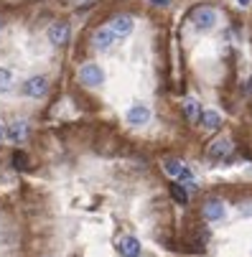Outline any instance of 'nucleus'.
<instances>
[{"label": "nucleus", "mask_w": 252, "mask_h": 257, "mask_svg": "<svg viewBox=\"0 0 252 257\" xmlns=\"http://www.w3.org/2000/svg\"><path fill=\"white\" fill-rule=\"evenodd\" d=\"M201 219L206 224H219L227 219V204L219 196H209L201 204Z\"/></svg>", "instance_id": "obj_1"}, {"label": "nucleus", "mask_w": 252, "mask_h": 257, "mask_svg": "<svg viewBox=\"0 0 252 257\" xmlns=\"http://www.w3.org/2000/svg\"><path fill=\"white\" fill-rule=\"evenodd\" d=\"M191 26L199 31V33H206L217 26V11L211 6H196L191 11Z\"/></svg>", "instance_id": "obj_2"}, {"label": "nucleus", "mask_w": 252, "mask_h": 257, "mask_svg": "<svg viewBox=\"0 0 252 257\" xmlns=\"http://www.w3.org/2000/svg\"><path fill=\"white\" fill-rule=\"evenodd\" d=\"M79 82H82L84 87H89V89L102 87V82H104V69H102L99 64H94V61L82 64V66H79Z\"/></svg>", "instance_id": "obj_3"}, {"label": "nucleus", "mask_w": 252, "mask_h": 257, "mask_svg": "<svg viewBox=\"0 0 252 257\" xmlns=\"http://www.w3.org/2000/svg\"><path fill=\"white\" fill-rule=\"evenodd\" d=\"M125 122L130 127H146L151 122V107L143 104V102H135L128 112H125Z\"/></svg>", "instance_id": "obj_4"}, {"label": "nucleus", "mask_w": 252, "mask_h": 257, "mask_svg": "<svg viewBox=\"0 0 252 257\" xmlns=\"http://www.w3.org/2000/svg\"><path fill=\"white\" fill-rule=\"evenodd\" d=\"M46 36H49V41H51L54 46H66L69 39H71V26H69L66 21H54V23L49 26Z\"/></svg>", "instance_id": "obj_5"}, {"label": "nucleus", "mask_w": 252, "mask_h": 257, "mask_svg": "<svg viewBox=\"0 0 252 257\" xmlns=\"http://www.w3.org/2000/svg\"><path fill=\"white\" fill-rule=\"evenodd\" d=\"M115 41H117V36L110 31V26H102L92 33V49L94 51H110L115 46Z\"/></svg>", "instance_id": "obj_6"}, {"label": "nucleus", "mask_w": 252, "mask_h": 257, "mask_svg": "<svg viewBox=\"0 0 252 257\" xmlns=\"http://www.w3.org/2000/svg\"><path fill=\"white\" fill-rule=\"evenodd\" d=\"M23 92H26L31 99H41V97H46V94H49V79H46L44 74H36V77L26 79Z\"/></svg>", "instance_id": "obj_7"}, {"label": "nucleus", "mask_w": 252, "mask_h": 257, "mask_svg": "<svg viewBox=\"0 0 252 257\" xmlns=\"http://www.w3.org/2000/svg\"><path fill=\"white\" fill-rule=\"evenodd\" d=\"M110 31L117 36V41L120 39H128V36L133 33V28H135V21H133V16H128V13H120V16H115L110 23Z\"/></svg>", "instance_id": "obj_8"}, {"label": "nucleus", "mask_w": 252, "mask_h": 257, "mask_svg": "<svg viewBox=\"0 0 252 257\" xmlns=\"http://www.w3.org/2000/svg\"><path fill=\"white\" fill-rule=\"evenodd\" d=\"M115 247H117L120 257H140L143 254V244H140V239L135 234H122Z\"/></svg>", "instance_id": "obj_9"}, {"label": "nucleus", "mask_w": 252, "mask_h": 257, "mask_svg": "<svg viewBox=\"0 0 252 257\" xmlns=\"http://www.w3.org/2000/svg\"><path fill=\"white\" fill-rule=\"evenodd\" d=\"M227 153H229V138H217L209 148H206V158L211 161V163H219V161H224L227 158Z\"/></svg>", "instance_id": "obj_10"}, {"label": "nucleus", "mask_w": 252, "mask_h": 257, "mask_svg": "<svg viewBox=\"0 0 252 257\" xmlns=\"http://www.w3.org/2000/svg\"><path fill=\"white\" fill-rule=\"evenodd\" d=\"M26 138H28V122L26 120H13L8 127H6V140L8 143H26Z\"/></svg>", "instance_id": "obj_11"}, {"label": "nucleus", "mask_w": 252, "mask_h": 257, "mask_svg": "<svg viewBox=\"0 0 252 257\" xmlns=\"http://www.w3.org/2000/svg\"><path fill=\"white\" fill-rule=\"evenodd\" d=\"M199 122H201L206 130H219V127H222V115L217 112V109H204Z\"/></svg>", "instance_id": "obj_12"}, {"label": "nucleus", "mask_w": 252, "mask_h": 257, "mask_svg": "<svg viewBox=\"0 0 252 257\" xmlns=\"http://www.w3.org/2000/svg\"><path fill=\"white\" fill-rule=\"evenodd\" d=\"M201 112H204V109H201V104H199L196 99L189 97V99L184 102V115H186L189 122H199V120H201Z\"/></svg>", "instance_id": "obj_13"}, {"label": "nucleus", "mask_w": 252, "mask_h": 257, "mask_svg": "<svg viewBox=\"0 0 252 257\" xmlns=\"http://www.w3.org/2000/svg\"><path fill=\"white\" fill-rule=\"evenodd\" d=\"M184 168H186V163L178 161V158H166V161H163V171H166L171 178H176V181H178V176L184 173Z\"/></svg>", "instance_id": "obj_14"}, {"label": "nucleus", "mask_w": 252, "mask_h": 257, "mask_svg": "<svg viewBox=\"0 0 252 257\" xmlns=\"http://www.w3.org/2000/svg\"><path fill=\"white\" fill-rule=\"evenodd\" d=\"M168 194H171V199L176 201V204H189V191L181 186V183H168Z\"/></svg>", "instance_id": "obj_15"}, {"label": "nucleus", "mask_w": 252, "mask_h": 257, "mask_svg": "<svg viewBox=\"0 0 252 257\" xmlns=\"http://www.w3.org/2000/svg\"><path fill=\"white\" fill-rule=\"evenodd\" d=\"M13 71L11 69H6V66H0V94H6V92H11L13 89Z\"/></svg>", "instance_id": "obj_16"}, {"label": "nucleus", "mask_w": 252, "mask_h": 257, "mask_svg": "<svg viewBox=\"0 0 252 257\" xmlns=\"http://www.w3.org/2000/svg\"><path fill=\"white\" fill-rule=\"evenodd\" d=\"M13 166H16V168H26V166H28V158H26L23 151H16V153H13Z\"/></svg>", "instance_id": "obj_17"}, {"label": "nucleus", "mask_w": 252, "mask_h": 257, "mask_svg": "<svg viewBox=\"0 0 252 257\" xmlns=\"http://www.w3.org/2000/svg\"><path fill=\"white\" fill-rule=\"evenodd\" d=\"M3 140H6V125L0 122V143H3Z\"/></svg>", "instance_id": "obj_18"}, {"label": "nucleus", "mask_w": 252, "mask_h": 257, "mask_svg": "<svg viewBox=\"0 0 252 257\" xmlns=\"http://www.w3.org/2000/svg\"><path fill=\"white\" fill-rule=\"evenodd\" d=\"M153 6H158V8H166L168 3H166V0H153Z\"/></svg>", "instance_id": "obj_19"}, {"label": "nucleus", "mask_w": 252, "mask_h": 257, "mask_svg": "<svg viewBox=\"0 0 252 257\" xmlns=\"http://www.w3.org/2000/svg\"><path fill=\"white\" fill-rule=\"evenodd\" d=\"M237 6H242V8H247V6H249V0H237Z\"/></svg>", "instance_id": "obj_20"}, {"label": "nucleus", "mask_w": 252, "mask_h": 257, "mask_svg": "<svg viewBox=\"0 0 252 257\" xmlns=\"http://www.w3.org/2000/svg\"><path fill=\"white\" fill-rule=\"evenodd\" d=\"M0 31H3V21H0Z\"/></svg>", "instance_id": "obj_21"}]
</instances>
